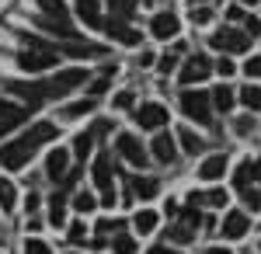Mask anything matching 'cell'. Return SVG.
I'll use <instances>...</instances> for the list:
<instances>
[{"mask_svg":"<svg viewBox=\"0 0 261 254\" xmlns=\"http://www.w3.org/2000/svg\"><path fill=\"white\" fill-rule=\"evenodd\" d=\"M87 73L84 70H63L60 77L53 80H7V91H14L21 98L28 101V105H42V101H53V98H63V94H70V91H77Z\"/></svg>","mask_w":261,"mask_h":254,"instance_id":"6da1fadb","label":"cell"},{"mask_svg":"<svg viewBox=\"0 0 261 254\" xmlns=\"http://www.w3.org/2000/svg\"><path fill=\"white\" fill-rule=\"evenodd\" d=\"M49 139H56V125H53V122H35L21 139L7 143V146L0 150V167H7V171H21L24 164H32L35 150L45 146Z\"/></svg>","mask_w":261,"mask_h":254,"instance_id":"7a4b0ae2","label":"cell"},{"mask_svg":"<svg viewBox=\"0 0 261 254\" xmlns=\"http://www.w3.org/2000/svg\"><path fill=\"white\" fill-rule=\"evenodd\" d=\"M56 45H49V42L35 39V35H24V49L18 53V63L21 70H32V73H39V70H49V66H56Z\"/></svg>","mask_w":261,"mask_h":254,"instance_id":"3957f363","label":"cell"},{"mask_svg":"<svg viewBox=\"0 0 261 254\" xmlns=\"http://www.w3.org/2000/svg\"><path fill=\"white\" fill-rule=\"evenodd\" d=\"M209 105H213V98H209L205 91H185V94H181V112L188 118H195L199 125H209V122H213V108H209Z\"/></svg>","mask_w":261,"mask_h":254,"instance_id":"277c9868","label":"cell"},{"mask_svg":"<svg viewBox=\"0 0 261 254\" xmlns=\"http://www.w3.org/2000/svg\"><path fill=\"white\" fill-rule=\"evenodd\" d=\"M94 185H98L101 192V206H115V188H112V160L101 154L98 160H94Z\"/></svg>","mask_w":261,"mask_h":254,"instance_id":"5b68a950","label":"cell"},{"mask_svg":"<svg viewBox=\"0 0 261 254\" xmlns=\"http://www.w3.org/2000/svg\"><path fill=\"white\" fill-rule=\"evenodd\" d=\"M56 53H60V56H73V59H98V56H105L108 49H105V45H94V42L63 39L60 45H56Z\"/></svg>","mask_w":261,"mask_h":254,"instance_id":"8992f818","label":"cell"},{"mask_svg":"<svg viewBox=\"0 0 261 254\" xmlns=\"http://www.w3.org/2000/svg\"><path fill=\"white\" fill-rule=\"evenodd\" d=\"M213 45L223 49V53H244V49L251 45V35H247V32H237V28H220V32L213 35Z\"/></svg>","mask_w":261,"mask_h":254,"instance_id":"52a82bcc","label":"cell"},{"mask_svg":"<svg viewBox=\"0 0 261 254\" xmlns=\"http://www.w3.org/2000/svg\"><path fill=\"white\" fill-rule=\"evenodd\" d=\"M136 122H140L143 129H161L164 122H167V108L157 105V101H146L136 108Z\"/></svg>","mask_w":261,"mask_h":254,"instance_id":"ba28073f","label":"cell"},{"mask_svg":"<svg viewBox=\"0 0 261 254\" xmlns=\"http://www.w3.org/2000/svg\"><path fill=\"white\" fill-rule=\"evenodd\" d=\"M115 146H119V154L125 157L129 164H136V167H143V164H146V150H143V143H140L136 136H129V133H119Z\"/></svg>","mask_w":261,"mask_h":254,"instance_id":"9c48e42d","label":"cell"},{"mask_svg":"<svg viewBox=\"0 0 261 254\" xmlns=\"http://www.w3.org/2000/svg\"><path fill=\"white\" fill-rule=\"evenodd\" d=\"M101 28H105V32H108V35H112L115 42H122V45H136V42H140V32H136V28H129V24H125L122 18L101 21Z\"/></svg>","mask_w":261,"mask_h":254,"instance_id":"30bf717a","label":"cell"},{"mask_svg":"<svg viewBox=\"0 0 261 254\" xmlns=\"http://www.w3.org/2000/svg\"><path fill=\"white\" fill-rule=\"evenodd\" d=\"M195 230H199V213H195V209H185V213H181V223L171 226V240L188 244V240L195 237Z\"/></svg>","mask_w":261,"mask_h":254,"instance_id":"8fae6325","label":"cell"},{"mask_svg":"<svg viewBox=\"0 0 261 254\" xmlns=\"http://www.w3.org/2000/svg\"><path fill=\"white\" fill-rule=\"evenodd\" d=\"M24 118H28V108L11 105V101H0V136H4V133H11L14 125H21Z\"/></svg>","mask_w":261,"mask_h":254,"instance_id":"7c38bea8","label":"cell"},{"mask_svg":"<svg viewBox=\"0 0 261 254\" xmlns=\"http://www.w3.org/2000/svg\"><path fill=\"white\" fill-rule=\"evenodd\" d=\"M209 73H213V63L205 56H192L185 63V70H181V80H185V84H199V80H205Z\"/></svg>","mask_w":261,"mask_h":254,"instance_id":"4fadbf2b","label":"cell"},{"mask_svg":"<svg viewBox=\"0 0 261 254\" xmlns=\"http://www.w3.org/2000/svg\"><path fill=\"white\" fill-rule=\"evenodd\" d=\"M45 174L53 177V181H60V177H66V174H70V154H66L63 146L49 154V160H45Z\"/></svg>","mask_w":261,"mask_h":254,"instance_id":"5bb4252c","label":"cell"},{"mask_svg":"<svg viewBox=\"0 0 261 254\" xmlns=\"http://www.w3.org/2000/svg\"><path fill=\"white\" fill-rule=\"evenodd\" d=\"M247 226H251V219L244 213H226V219H223V237L226 240H241L247 234Z\"/></svg>","mask_w":261,"mask_h":254,"instance_id":"9a60e30c","label":"cell"},{"mask_svg":"<svg viewBox=\"0 0 261 254\" xmlns=\"http://www.w3.org/2000/svg\"><path fill=\"white\" fill-rule=\"evenodd\" d=\"M150 28H153V35H157V39H171V35H178V18H174L171 11H164V14L153 18Z\"/></svg>","mask_w":261,"mask_h":254,"instance_id":"2e32d148","label":"cell"},{"mask_svg":"<svg viewBox=\"0 0 261 254\" xmlns=\"http://www.w3.org/2000/svg\"><path fill=\"white\" fill-rule=\"evenodd\" d=\"M223 174H226V157H220V154L209 157L199 167V177H205V181H216V177H223Z\"/></svg>","mask_w":261,"mask_h":254,"instance_id":"e0dca14e","label":"cell"},{"mask_svg":"<svg viewBox=\"0 0 261 254\" xmlns=\"http://www.w3.org/2000/svg\"><path fill=\"white\" fill-rule=\"evenodd\" d=\"M188 202L192 206H213V209H220V206H226V192H220V188H213V192H192Z\"/></svg>","mask_w":261,"mask_h":254,"instance_id":"ac0fdd59","label":"cell"},{"mask_svg":"<svg viewBox=\"0 0 261 254\" xmlns=\"http://www.w3.org/2000/svg\"><path fill=\"white\" fill-rule=\"evenodd\" d=\"M129 188H133V195H140V198H153L157 192H161V185H157L153 177H133Z\"/></svg>","mask_w":261,"mask_h":254,"instance_id":"d6986e66","label":"cell"},{"mask_svg":"<svg viewBox=\"0 0 261 254\" xmlns=\"http://www.w3.org/2000/svg\"><path fill=\"white\" fill-rule=\"evenodd\" d=\"M153 157L161 164H171L174 160V139L171 136H153Z\"/></svg>","mask_w":261,"mask_h":254,"instance_id":"ffe728a7","label":"cell"},{"mask_svg":"<svg viewBox=\"0 0 261 254\" xmlns=\"http://www.w3.org/2000/svg\"><path fill=\"white\" fill-rule=\"evenodd\" d=\"M63 216H66V192H56V195L49 198V223L60 226Z\"/></svg>","mask_w":261,"mask_h":254,"instance_id":"44dd1931","label":"cell"},{"mask_svg":"<svg viewBox=\"0 0 261 254\" xmlns=\"http://www.w3.org/2000/svg\"><path fill=\"white\" fill-rule=\"evenodd\" d=\"M77 14H81L87 24L101 28V14H98V0H77Z\"/></svg>","mask_w":261,"mask_h":254,"instance_id":"7402d4cb","label":"cell"},{"mask_svg":"<svg viewBox=\"0 0 261 254\" xmlns=\"http://www.w3.org/2000/svg\"><path fill=\"white\" fill-rule=\"evenodd\" d=\"M39 7H42V18H56V21H66V18H70L63 0H39Z\"/></svg>","mask_w":261,"mask_h":254,"instance_id":"603a6c76","label":"cell"},{"mask_svg":"<svg viewBox=\"0 0 261 254\" xmlns=\"http://www.w3.org/2000/svg\"><path fill=\"white\" fill-rule=\"evenodd\" d=\"M133 226H136V234H153L157 230V213H136L133 216Z\"/></svg>","mask_w":261,"mask_h":254,"instance_id":"cb8c5ba5","label":"cell"},{"mask_svg":"<svg viewBox=\"0 0 261 254\" xmlns=\"http://www.w3.org/2000/svg\"><path fill=\"white\" fill-rule=\"evenodd\" d=\"M14 202H18V195H14V185L0 177V209H4V213H11V209H14Z\"/></svg>","mask_w":261,"mask_h":254,"instance_id":"d4e9b609","label":"cell"},{"mask_svg":"<svg viewBox=\"0 0 261 254\" xmlns=\"http://www.w3.org/2000/svg\"><path fill=\"white\" fill-rule=\"evenodd\" d=\"M136 4H140V0H108V7H112L115 18H133V14H136Z\"/></svg>","mask_w":261,"mask_h":254,"instance_id":"484cf974","label":"cell"},{"mask_svg":"<svg viewBox=\"0 0 261 254\" xmlns=\"http://www.w3.org/2000/svg\"><path fill=\"white\" fill-rule=\"evenodd\" d=\"M213 105H216L220 112H226V108H233V91H230L226 84H223V87H216V91H213Z\"/></svg>","mask_w":261,"mask_h":254,"instance_id":"4316f807","label":"cell"},{"mask_svg":"<svg viewBox=\"0 0 261 254\" xmlns=\"http://www.w3.org/2000/svg\"><path fill=\"white\" fill-rule=\"evenodd\" d=\"M178 139H181V146H185L188 154H199L202 150V139L195 136V133H188V129H178Z\"/></svg>","mask_w":261,"mask_h":254,"instance_id":"83f0119b","label":"cell"},{"mask_svg":"<svg viewBox=\"0 0 261 254\" xmlns=\"http://www.w3.org/2000/svg\"><path fill=\"white\" fill-rule=\"evenodd\" d=\"M91 146H94V133H81V136H77V143H73V150H77V157H81V160H87Z\"/></svg>","mask_w":261,"mask_h":254,"instance_id":"f1b7e54d","label":"cell"},{"mask_svg":"<svg viewBox=\"0 0 261 254\" xmlns=\"http://www.w3.org/2000/svg\"><path fill=\"white\" fill-rule=\"evenodd\" d=\"M91 108H94V105H91V98H87V101H77V105H66V108H63V118H81V115H87Z\"/></svg>","mask_w":261,"mask_h":254,"instance_id":"f546056e","label":"cell"},{"mask_svg":"<svg viewBox=\"0 0 261 254\" xmlns=\"http://www.w3.org/2000/svg\"><path fill=\"white\" fill-rule=\"evenodd\" d=\"M241 198H244V206H247V209H254V213L261 209V192H258V188H251V185L241 188Z\"/></svg>","mask_w":261,"mask_h":254,"instance_id":"4dcf8cb0","label":"cell"},{"mask_svg":"<svg viewBox=\"0 0 261 254\" xmlns=\"http://www.w3.org/2000/svg\"><path fill=\"white\" fill-rule=\"evenodd\" d=\"M241 101L247 105V108H261V87H254V84H251V87H244Z\"/></svg>","mask_w":261,"mask_h":254,"instance_id":"1f68e13d","label":"cell"},{"mask_svg":"<svg viewBox=\"0 0 261 254\" xmlns=\"http://www.w3.org/2000/svg\"><path fill=\"white\" fill-rule=\"evenodd\" d=\"M251 177H254V167H251V164H241V167H237V174H233V185H237V188H247V185H251Z\"/></svg>","mask_w":261,"mask_h":254,"instance_id":"d6a6232c","label":"cell"},{"mask_svg":"<svg viewBox=\"0 0 261 254\" xmlns=\"http://www.w3.org/2000/svg\"><path fill=\"white\" fill-rule=\"evenodd\" d=\"M119 254H136V244H133V237H125V234H115V244H112Z\"/></svg>","mask_w":261,"mask_h":254,"instance_id":"836d02e7","label":"cell"},{"mask_svg":"<svg viewBox=\"0 0 261 254\" xmlns=\"http://www.w3.org/2000/svg\"><path fill=\"white\" fill-rule=\"evenodd\" d=\"M94 206H98V202H94V195H87V192H81V195L73 198V209H77V213H91Z\"/></svg>","mask_w":261,"mask_h":254,"instance_id":"e575fe53","label":"cell"},{"mask_svg":"<svg viewBox=\"0 0 261 254\" xmlns=\"http://www.w3.org/2000/svg\"><path fill=\"white\" fill-rule=\"evenodd\" d=\"M24 254H49V244L39 240V237H28L24 240Z\"/></svg>","mask_w":261,"mask_h":254,"instance_id":"d590c367","label":"cell"},{"mask_svg":"<svg viewBox=\"0 0 261 254\" xmlns=\"http://www.w3.org/2000/svg\"><path fill=\"white\" fill-rule=\"evenodd\" d=\"M244 73H247V77H261V56L247 59V63H244Z\"/></svg>","mask_w":261,"mask_h":254,"instance_id":"8d00e7d4","label":"cell"},{"mask_svg":"<svg viewBox=\"0 0 261 254\" xmlns=\"http://www.w3.org/2000/svg\"><path fill=\"white\" fill-rule=\"evenodd\" d=\"M209 18H213V11H209V7H195V11H192V21H195V24H205Z\"/></svg>","mask_w":261,"mask_h":254,"instance_id":"74e56055","label":"cell"},{"mask_svg":"<svg viewBox=\"0 0 261 254\" xmlns=\"http://www.w3.org/2000/svg\"><path fill=\"white\" fill-rule=\"evenodd\" d=\"M108 91V77H98L94 84H91V98H98V94H105Z\"/></svg>","mask_w":261,"mask_h":254,"instance_id":"f35d334b","label":"cell"},{"mask_svg":"<svg viewBox=\"0 0 261 254\" xmlns=\"http://www.w3.org/2000/svg\"><path fill=\"white\" fill-rule=\"evenodd\" d=\"M251 129H254V118H251V115L237 118V133H251Z\"/></svg>","mask_w":261,"mask_h":254,"instance_id":"ab89813d","label":"cell"},{"mask_svg":"<svg viewBox=\"0 0 261 254\" xmlns=\"http://www.w3.org/2000/svg\"><path fill=\"white\" fill-rule=\"evenodd\" d=\"M174 66H178V56H174V53H171V56H164V59H161V70H164V73H171Z\"/></svg>","mask_w":261,"mask_h":254,"instance_id":"60d3db41","label":"cell"},{"mask_svg":"<svg viewBox=\"0 0 261 254\" xmlns=\"http://www.w3.org/2000/svg\"><path fill=\"white\" fill-rule=\"evenodd\" d=\"M244 24H247V35H254V39L261 35V21H258V18H247Z\"/></svg>","mask_w":261,"mask_h":254,"instance_id":"b9f144b4","label":"cell"},{"mask_svg":"<svg viewBox=\"0 0 261 254\" xmlns=\"http://www.w3.org/2000/svg\"><path fill=\"white\" fill-rule=\"evenodd\" d=\"M129 105H133V91H122L115 98V108H129Z\"/></svg>","mask_w":261,"mask_h":254,"instance_id":"7bdbcfd3","label":"cell"},{"mask_svg":"<svg viewBox=\"0 0 261 254\" xmlns=\"http://www.w3.org/2000/svg\"><path fill=\"white\" fill-rule=\"evenodd\" d=\"M233 70H237V66H233L230 59L223 56V59H220V73H223V77H233Z\"/></svg>","mask_w":261,"mask_h":254,"instance_id":"ee69618b","label":"cell"},{"mask_svg":"<svg viewBox=\"0 0 261 254\" xmlns=\"http://www.w3.org/2000/svg\"><path fill=\"white\" fill-rule=\"evenodd\" d=\"M70 240H84V223H73L70 226Z\"/></svg>","mask_w":261,"mask_h":254,"instance_id":"f6af8a7d","label":"cell"},{"mask_svg":"<svg viewBox=\"0 0 261 254\" xmlns=\"http://www.w3.org/2000/svg\"><path fill=\"white\" fill-rule=\"evenodd\" d=\"M146 254H178V251H171V247H150Z\"/></svg>","mask_w":261,"mask_h":254,"instance_id":"bcb514c9","label":"cell"},{"mask_svg":"<svg viewBox=\"0 0 261 254\" xmlns=\"http://www.w3.org/2000/svg\"><path fill=\"white\" fill-rule=\"evenodd\" d=\"M251 167H254V177L261 181V160H251Z\"/></svg>","mask_w":261,"mask_h":254,"instance_id":"7dc6e473","label":"cell"},{"mask_svg":"<svg viewBox=\"0 0 261 254\" xmlns=\"http://www.w3.org/2000/svg\"><path fill=\"white\" fill-rule=\"evenodd\" d=\"M241 4H258V0H241Z\"/></svg>","mask_w":261,"mask_h":254,"instance_id":"c3c4849f","label":"cell"},{"mask_svg":"<svg viewBox=\"0 0 261 254\" xmlns=\"http://www.w3.org/2000/svg\"><path fill=\"white\" fill-rule=\"evenodd\" d=\"M192 4H199V0H192Z\"/></svg>","mask_w":261,"mask_h":254,"instance_id":"681fc988","label":"cell"}]
</instances>
